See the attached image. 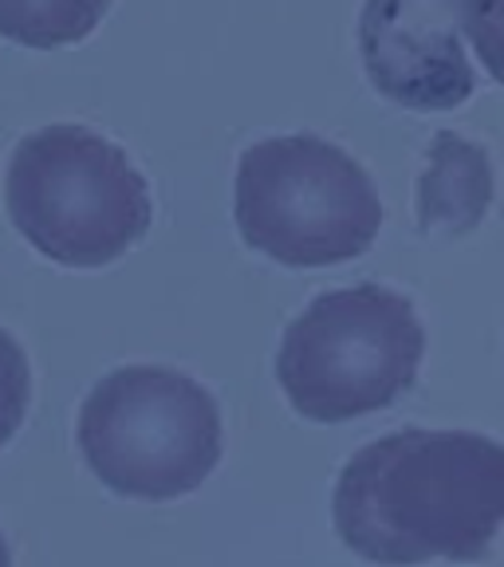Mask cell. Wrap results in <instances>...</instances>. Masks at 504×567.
I'll list each match as a JSON object with an SVG mask.
<instances>
[{"instance_id": "cell-1", "label": "cell", "mask_w": 504, "mask_h": 567, "mask_svg": "<svg viewBox=\"0 0 504 567\" xmlns=\"http://www.w3.org/2000/svg\"><path fill=\"white\" fill-rule=\"evenodd\" d=\"M331 528L371 567L481 564L504 532V442L425 425L374 437L339 470Z\"/></svg>"}, {"instance_id": "cell-2", "label": "cell", "mask_w": 504, "mask_h": 567, "mask_svg": "<svg viewBox=\"0 0 504 567\" xmlns=\"http://www.w3.org/2000/svg\"><path fill=\"white\" fill-rule=\"evenodd\" d=\"M75 450L119 501L174 505L222 465V406L177 367H115L88 390L75 414Z\"/></svg>"}, {"instance_id": "cell-3", "label": "cell", "mask_w": 504, "mask_h": 567, "mask_svg": "<svg viewBox=\"0 0 504 567\" xmlns=\"http://www.w3.org/2000/svg\"><path fill=\"white\" fill-rule=\"evenodd\" d=\"M9 221L44 260L106 268L151 229V189L126 151L88 126L28 134L4 174Z\"/></svg>"}, {"instance_id": "cell-4", "label": "cell", "mask_w": 504, "mask_h": 567, "mask_svg": "<svg viewBox=\"0 0 504 567\" xmlns=\"http://www.w3.org/2000/svg\"><path fill=\"white\" fill-rule=\"evenodd\" d=\"M425 331L414 303L382 284L323 292L284 328L276 382L304 422L339 425L394 406L418 382Z\"/></svg>"}, {"instance_id": "cell-5", "label": "cell", "mask_w": 504, "mask_h": 567, "mask_svg": "<svg viewBox=\"0 0 504 567\" xmlns=\"http://www.w3.org/2000/svg\"><path fill=\"white\" fill-rule=\"evenodd\" d=\"M237 233L284 268H331L363 257L382 229L371 174L316 134L265 138L240 154Z\"/></svg>"}, {"instance_id": "cell-6", "label": "cell", "mask_w": 504, "mask_h": 567, "mask_svg": "<svg viewBox=\"0 0 504 567\" xmlns=\"http://www.w3.org/2000/svg\"><path fill=\"white\" fill-rule=\"evenodd\" d=\"M359 52L379 95L410 111H453L473 95L461 0H367Z\"/></svg>"}, {"instance_id": "cell-7", "label": "cell", "mask_w": 504, "mask_h": 567, "mask_svg": "<svg viewBox=\"0 0 504 567\" xmlns=\"http://www.w3.org/2000/svg\"><path fill=\"white\" fill-rule=\"evenodd\" d=\"M496 194L488 151L453 131H438L418 182V225L422 233L465 237L485 221Z\"/></svg>"}, {"instance_id": "cell-8", "label": "cell", "mask_w": 504, "mask_h": 567, "mask_svg": "<svg viewBox=\"0 0 504 567\" xmlns=\"http://www.w3.org/2000/svg\"><path fill=\"white\" fill-rule=\"evenodd\" d=\"M111 0H0V35L24 48H68L88 40Z\"/></svg>"}, {"instance_id": "cell-9", "label": "cell", "mask_w": 504, "mask_h": 567, "mask_svg": "<svg viewBox=\"0 0 504 567\" xmlns=\"http://www.w3.org/2000/svg\"><path fill=\"white\" fill-rule=\"evenodd\" d=\"M32 406V367L9 328H0V450L20 434Z\"/></svg>"}, {"instance_id": "cell-10", "label": "cell", "mask_w": 504, "mask_h": 567, "mask_svg": "<svg viewBox=\"0 0 504 567\" xmlns=\"http://www.w3.org/2000/svg\"><path fill=\"white\" fill-rule=\"evenodd\" d=\"M461 32L496 83H504V0H461Z\"/></svg>"}, {"instance_id": "cell-11", "label": "cell", "mask_w": 504, "mask_h": 567, "mask_svg": "<svg viewBox=\"0 0 504 567\" xmlns=\"http://www.w3.org/2000/svg\"><path fill=\"white\" fill-rule=\"evenodd\" d=\"M0 567H17V559H12V544H9L4 532H0Z\"/></svg>"}]
</instances>
